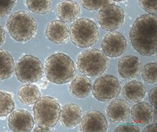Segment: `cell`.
<instances>
[{
	"mask_svg": "<svg viewBox=\"0 0 157 132\" xmlns=\"http://www.w3.org/2000/svg\"><path fill=\"white\" fill-rule=\"evenodd\" d=\"M101 47L107 57H118L126 51L127 41L121 33L114 31L107 34L103 38Z\"/></svg>",
	"mask_w": 157,
	"mask_h": 132,
	"instance_id": "30bf717a",
	"label": "cell"
},
{
	"mask_svg": "<svg viewBox=\"0 0 157 132\" xmlns=\"http://www.w3.org/2000/svg\"><path fill=\"white\" fill-rule=\"evenodd\" d=\"M26 5L33 13L46 14L51 10V0H26Z\"/></svg>",
	"mask_w": 157,
	"mask_h": 132,
	"instance_id": "603a6c76",
	"label": "cell"
},
{
	"mask_svg": "<svg viewBox=\"0 0 157 132\" xmlns=\"http://www.w3.org/2000/svg\"><path fill=\"white\" fill-rule=\"evenodd\" d=\"M46 36L49 41L56 44L65 43L70 38V29L64 22L53 20L46 28Z\"/></svg>",
	"mask_w": 157,
	"mask_h": 132,
	"instance_id": "4fadbf2b",
	"label": "cell"
},
{
	"mask_svg": "<svg viewBox=\"0 0 157 132\" xmlns=\"http://www.w3.org/2000/svg\"><path fill=\"white\" fill-rule=\"evenodd\" d=\"M33 131H43V132H48L50 131V129H46V128H44V127H36L35 128L33 129Z\"/></svg>",
	"mask_w": 157,
	"mask_h": 132,
	"instance_id": "d6a6232c",
	"label": "cell"
},
{
	"mask_svg": "<svg viewBox=\"0 0 157 132\" xmlns=\"http://www.w3.org/2000/svg\"><path fill=\"white\" fill-rule=\"evenodd\" d=\"M156 68L157 64L155 62L147 64L142 68V76L146 82L154 84L157 82Z\"/></svg>",
	"mask_w": 157,
	"mask_h": 132,
	"instance_id": "d4e9b609",
	"label": "cell"
},
{
	"mask_svg": "<svg viewBox=\"0 0 157 132\" xmlns=\"http://www.w3.org/2000/svg\"><path fill=\"white\" fill-rule=\"evenodd\" d=\"M156 87H154L149 93V99L152 106L156 107Z\"/></svg>",
	"mask_w": 157,
	"mask_h": 132,
	"instance_id": "f546056e",
	"label": "cell"
},
{
	"mask_svg": "<svg viewBox=\"0 0 157 132\" xmlns=\"http://www.w3.org/2000/svg\"><path fill=\"white\" fill-rule=\"evenodd\" d=\"M15 103L11 95L0 91V117H6L13 111Z\"/></svg>",
	"mask_w": 157,
	"mask_h": 132,
	"instance_id": "cb8c5ba5",
	"label": "cell"
},
{
	"mask_svg": "<svg viewBox=\"0 0 157 132\" xmlns=\"http://www.w3.org/2000/svg\"><path fill=\"white\" fill-rule=\"evenodd\" d=\"M114 131H119V132H138L139 131V128L136 125H133V124H122V125H120L117 127L116 129H115Z\"/></svg>",
	"mask_w": 157,
	"mask_h": 132,
	"instance_id": "f1b7e54d",
	"label": "cell"
},
{
	"mask_svg": "<svg viewBox=\"0 0 157 132\" xmlns=\"http://www.w3.org/2000/svg\"><path fill=\"white\" fill-rule=\"evenodd\" d=\"M157 127L156 124L154 123L151 124H147V126L144 129V132H156Z\"/></svg>",
	"mask_w": 157,
	"mask_h": 132,
	"instance_id": "4dcf8cb0",
	"label": "cell"
},
{
	"mask_svg": "<svg viewBox=\"0 0 157 132\" xmlns=\"http://www.w3.org/2000/svg\"><path fill=\"white\" fill-rule=\"evenodd\" d=\"M156 33V15H142L135 20L130 31L132 47L142 55H154L157 48Z\"/></svg>",
	"mask_w": 157,
	"mask_h": 132,
	"instance_id": "6da1fadb",
	"label": "cell"
},
{
	"mask_svg": "<svg viewBox=\"0 0 157 132\" xmlns=\"http://www.w3.org/2000/svg\"><path fill=\"white\" fill-rule=\"evenodd\" d=\"M83 7L88 11H95L105 5L111 4V0H81Z\"/></svg>",
	"mask_w": 157,
	"mask_h": 132,
	"instance_id": "484cf974",
	"label": "cell"
},
{
	"mask_svg": "<svg viewBox=\"0 0 157 132\" xmlns=\"http://www.w3.org/2000/svg\"><path fill=\"white\" fill-rule=\"evenodd\" d=\"M77 66L78 70L87 76H98L107 69L108 58L98 49L86 50L78 55Z\"/></svg>",
	"mask_w": 157,
	"mask_h": 132,
	"instance_id": "8992f818",
	"label": "cell"
},
{
	"mask_svg": "<svg viewBox=\"0 0 157 132\" xmlns=\"http://www.w3.org/2000/svg\"><path fill=\"white\" fill-rule=\"evenodd\" d=\"M124 19V10L113 4H108L102 6L98 16L100 25L103 29L108 31H112L121 28Z\"/></svg>",
	"mask_w": 157,
	"mask_h": 132,
	"instance_id": "9c48e42d",
	"label": "cell"
},
{
	"mask_svg": "<svg viewBox=\"0 0 157 132\" xmlns=\"http://www.w3.org/2000/svg\"><path fill=\"white\" fill-rule=\"evenodd\" d=\"M41 97L38 87L34 85H25L20 88L18 97L20 101L25 105H33Z\"/></svg>",
	"mask_w": 157,
	"mask_h": 132,
	"instance_id": "44dd1931",
	"label": "cell"
},
{
	"mask_svg": "<svg viewBox=\"0 0 157 132\" xmlns=\"http://www.w3.org/2000/svg\"><path fill=\"white\" fill-rule=\"evenodd\" d=\"M45 73L49 81L54 84H65L75 77V63L65 54H53L46 61Z\"/></svg>",
	"mask_w": 157,
	"mask_h": 132,
	"instance_id": "7a4b0ae2",
	"label": "cell"
},
{
	"mask_svg": "<svg viewBox=\"0 0 157 132\" xmlns=\"http://www.w3.org/2000/svg\"><path fill=\"white\" fill-rule=\"evenodd\" d=\"M70 92L73 97L85 98L89 95L92 90L91 81L83 75H77L71 80Z\"/></svg>",
	"mask_w": 157,
	"mask_h": 132,
	"instance_id": "ffe728a7",
	"label": "cell"
},
{
	"mask_svg": "<svg viewBox=\"0 0 157 132\" xmlns=\"http://www.w3.org/2000/svg\"><path fill=\"white\" fill-rule=\"evenodd\" d=\"M80 131H100L107 130L108 123L104 115L98 111H90L84 114L80 120Z\"/></svg>",
	"mask_w": 157,
	"mask_h": 132,
	"instance_id": "8fae6325",
	"label": "cell"
},
{
	"mask_svg": "<svg viewBox=\"0 0 157 132\" xmlns=\"http://www.w3.org/2000/svg\"><path fill=\"white\" fill-rule=\"evenodd\" d=\"M93 97L100 101H112L118 97L121 90L119 80L111 75H105L95 80L92 87Z\"/></svg>",
	"mask_w": 157,
	"mask_h": 132,
	"instance_id": "ba28073f",
	"label": "cell"
},
{
	"mask_svg": "<svg viewBox=\"0 0 157 132\" xmlns=\"http://www.w3.org/2000/svg\"><path fill=\"white\" fill-rule=\"evenodd\" d=\"M139 4L144 11L150 14L156 15V0H139Z\"/></svg>",
	"mask_w": 157,
	"mask_h": 132,
	"instance_id": "83f0119b",
	"label": "cell"
},
{
	"mask_svg": "<svg viewBox=\"0 0 157 132\" xmlns=\"http://www.w3.org/2000/svg\"><path fill=\"white\" fill-rule=\"evenodd\" d=\"M15 72L20 82L32 84L37 82L43 77L44 68L39 58L33 55H26L17 62Z\"/></svg>",
	"mask_w": 157,
	"mask_h": 132,
	"instance_id": "52a82bcc",
	"label": "cell"
},
{
	"mask_svg": "<svg viewBox=\"0 0 157 132\" xmlns=\"http://www.w3.org/2000/svg\"><path fill=\"white\" fill-rule=\"evenodd\" d=\"M80 6L77 2L70 0L61 2L56 8V13L61 21L70 23L75 21L80 16Z\"/></svg>",
	"mask_w": 157,
	"mask_h": 132,
	"instance_id": "2e32d148",
	"label": "cell"
},
{
	"mask_svg": "<svg viewBox=\"0 0 157 132\" xmlns=\"http://www.w3.org/2000/svg\"><path fill=\"white\" fill-rule=\"evenodd\" d=\"M142 63L140 60L136 56L126 55L121 58L118 64L119 75L126 79L136 78L140 73Z\"/></svg>",
	"mask_w": 157,
	"mask_h": 132,
	"instance_id": "5bb4252c",
	"label": "cell"
},
{
	"mask_svg": "<svg viewBox=\"0 0 157 132\" xmlns=\"http://www.w3.org/2000/svg\"><path fill=\"white\" fill-rule=\"evenodd\" d=\"M146 94L144 85L139 80H132L126 83L122 90L125 100L129 103H137L144 99Z\"/></svg>",
	"mask_w": 157,
	"mask_h": 132,
	"instance_id": "ac0fdd59",
	"label": "cell"
},
{
	"mask_svg": "<svg viewBox=\"0 0 157 132\" xmlns=\"http://www.w3.org/2000/svg\"><path fill=\"white\" fill-rule=\"evenodd\" d=\"M5 41V30L4 29L0 26V46L3 45Z\"/></svg>",
	"mask_w": 157,
	"mask_h": 132,
	"instance_id": "1f68e13d",
	"label": "cell"
},
{
	"mask_svg": "<svg viewBox=\"0 0 157 132\" xmlns=\"http://www.w3.org/2000/svg\"><path fill=\"white\" fill-rule=\"evenodd\" d=\"M16 0H0V19L8 15L15 6Z\"/></svg>",
	"mask_w": 157,
	"mask_h": 132,
	"instance_id": "4316f807",
	"label": "cell"
},
{
	"mask_svg": "<svg viewBox=\"0 0 157 132\" xmlns=\"http://www.w3.org/2000/svg\"><path fill=\"white\" fill-rule=\"evenodd\" d=\"M15 63L11 54L4 50H0V80L8 79L13 75Z\"/></svg>",
	"mask_w": 157,
	"mask_h": 132,
	"instance_id": "7402d4cb",
	"label": "cell"
},
{
	"mask_svg": "<svg viewBox=\"0 0 157 132\" xmlns=\"http://www.w3.org/2000/svg\"><path fill=\"white\" fill-rule=\"evenodd\" d=\"M113 1H114V2H120L125 1V0H113Z\"/></svg>",
	"mask_w": 157,
	"mask_h": 132,
	"instance_id": "e575fe53",
	"label": "cell"
},
{
	"mask_svg": "<svg viewBox=\"0 0 157 132\" xmlns=\"http://www.w3.org/2000/svg\"><path fill=\"white\" fill-rule=\"evenodd\" d=\"M131 116L135 123L145 126L152 120L153 108L146 102H137L131 109Z\"/></svg>",
	"mask_w": 157,
	"mask_h": 132,
	"instance_id": "d6986e66",
	"label": "cell"
},
{
	"mask_svg": "<svg viewBox=\"0 0 157 132\" xmlns=\"http://www.w3.org/2000/svg\"><path fill=\"white\" fill-rule=\"evenodd\" d=\"M130 112L131 111L128 104L121 99L114 100L107 108L108 117L115 123L124 122L128 117Z\"/></svg>",
	"mask_w": 157,
	"mask_h": 132,
	"instance_id": "e0dca14e",
	"label": "cell"
},
{
	"mask_svg": "<svg viewBox=\"0 0 157 132\" xmlns=\"http://www.w3.org/2000/svg\"><path fill=\"white\" fill-rule=\"evenodd\" d=\"M72 42L79 48L92 46L99 37L98 27L94 22L87 18H80L74 22L70 29Z\"/></svg>",
	"mask_w": 157,
	"mask_h": 132,
	"instance_id": "5b68a950",
	"label": "cell"
},
{
	"mask_svg": "<svg viewBox=\"0 0 157 132\" xmlns=\"http://www.w3.org/2000/svg\"><path fill=\"white\" fill-rule=\"evenodd\" d=\"M6 28L10 36L18 42L31 40L37 31V24L30 14L25 11H18L7 20Z\"/></svg>",
	"mask_w": 157,
	"mask_h": 132,
	"instance_id": "3957f363",
	"label": "cell"
},
{
	"mask_svg": "<svg viewBox=\"0 0 157 132\" xmlns=\"http://www.w3.org/2000/svg\"><path fill=\"white\" fill-rule=\"evenodd\" d=\"M9 127L15 132L31 131L34 127L33 116L25 110L13 111L9 117Z\"/></svg>",
	"mask_w": 157,
	"mask_h": 132,
	"instance_id": "7c38bea8",
	"label": "cell"
},
{
	"mask_svg": "<svg viewBox=\"0 0 157 132\" xmlns=\"http://www.w3.org/2000/svg\"><path fill=\"white\" fill-rule=\"evenodd\" d=\"M156 108H154V110H153V116H152V119H154V122L156 124V121H157V117H156Z\"/></svg>",
	"mask_w": 157,
	"mask_h": 132,
	"instance_id": "836d02e7",
	"label": "cell"
},
{
	"mask_svg": "<svg viewBox=\"0 0 157 132\" xmlns=\"http://www.w3.org/2000/svg\"><path fill=\"white\" fill-rule=\"evenodd\" d=\"M82 117V110L78 105L68 103L60 109V121L67 128H73L78 124Z\"/></svg>",
	"mask_w": 157,
	"mask_h": 132,
	"instance_id": "9a60e30c",
	"label": "cell"
},
{
	"mask_svg": "<svg viewBox=\"0 0 157 132\" xmlns=\"http://www.w3.org/2000/svg\"><path fill=\"white\" fill-rule=\"evenodd\" d=\"M34 118L37 126L51 129L60 118V106L57 100L51 97H43L34 103Z\"/></svg>",
	"mask_w": 157,
	"mask_h": 132,
	"instance_id": "277c9868",
	"label": "cell"
}]
</instances>
